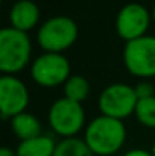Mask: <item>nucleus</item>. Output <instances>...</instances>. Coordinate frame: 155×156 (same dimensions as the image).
<instances>
[{"label":"nucleus","mask_w":155,"mask_h":156,"mask_svg":"<svg viewBox=\"0 0 155 156\" xmlns=\"http://www.w3.org/2000/svg\"><path fill=\"white\" fill-rule=\"evenodd\" d=\"M126 140V129L122 120L106 115L94 118L85 129V143L98 156L117 153Z\"/></svg>","instance_id":"obj_1"},{"label":"nucleus","mask_w":155,"mask_h":156,"mask_svg":"<svg viewBox=\"0 0 155 156\" xmlns=\"http://www.w3.org/2000/svg\"><path fill=\"white\" fill-rule=\"evenodd\" d=\"M31 40L28 32L5 27L0 32V70L6 74L21 71L31 59Z\"/></svg>","instance_id":"obj_2"},{"label":"nucleus","mask_w":155,"mask_h":156,"mask_svg":"<svg viewBox=\"0 0 155 156\" xmlns=\"http://www.w3.org/2000/svg\"><path fill=\"white\" fill-rule=\"evenodd\" d=\"M78 38V24L73 18L56 15L49 18L38 30L37 40L46 53H61L75 44Z\"/></svg>","instance_id":"obj_3"},{"label":"nucleus","mask_w":155,"mask_h":156,"mask_svg":"<svg viewBox=\"0 0 155 156\" xmlns=\"http://www.w3.org/2000/svg\"><path fill=\"white\" fill-rule=\"evenodd\" d=\"M50 127L64 138H73L81 132L85 123V112L82 103L73 102L67 97L58 99L49 109Z\"/></svg>","instance_id":"obj_4"},{"label":"nucleus","mask_w":155,"mask_h":156,"mask_svg":"<svg viewBox=\"0 0 155 156\" xmlns=\"http://www.w3.org/2000/svg\"><path fill=\"white\" fill-rule=\"evenodd\" d=\"M123 62L128 71L137 77L155 76V37L145 35L128 41L123 49Z\"/></svg>","instance_id":"obj_5"},{"label":"nucleus","mask_w":155,"mask_h":156,"mask_svg":"<svg viewBox=\"0 0 155 156\" xmlns=\"http://www.w3.org/2000/svg\"><path fill=\"white\" fill-rule=\"evenodd\" d=\"M137 94L131 85L126 83H113L106 87L99 97V109L102 115L123 120L135 112Z\"/></svg>","instance_id":"obj_6"},{"label":"nucleus","mask_w":155,"mask_h":156,"mask_svg":"<svg viewBox=\"0 0 155 156\" xmlns=\"http://www.w3.org/2000/svg\"><path fill=\"white\" fill-rule=\"evenodd\" d=\"M31 76L41 87H58L70 77V62L61 53H43L32 62Z\"/></svg>","instance_id":"obj_7"},{"label":"nucleus","mask_w":155,"mask_h":156,"mask_svg":"<svg viewBox=\"0 0 155 156\" xmlns=\"http://www.w3.org/2000/svg\"><path fill=\"white\" fill-rule=\"evenodd\" d=\"M151 24L149 11L140 3H128L125 5L116 18V30L117 35L128 41L142 38L146 35V30Z\"/></svg>","instance_id":"obj_8"},{"label":"nucleus","mask_w":155,"mask_h":156,"mask_svg":"<svg viewBox=\"0 0 155 156\" xmlns=\"http://www.w3.org/2000/svg\"><path fill=\"white\" fill-rule=\"evenodd\" d=\"M29 105V91L26 85L15 76H3L0 79V109L2 118H14L26 111Z\"/></svg>","instance_id":"obj_9"},{"label":"nucleus","mask_w":155,"mask_h":156,"mask_svg":"<svg viewBox=\"0 0 155 156\" xmlns=\"http://www.w3.org/2000/svg\"><path fill=\"white\" fill-rule=\"evenodd\" d=\"M9 20L14 29L21 32H28L34 29L40 20V9L37 3L32 0H20L15 2L9 12Z\"/></svg>","instance_id":"obj_10"},{"label":"nucleus","mask_w":155,"mask_h":156,"mask_svg":"<svg viewBox=\"0 0 155 156\" xmlns=\"http://www.w3.org/2000/svg\"><path fill=\"white\" fill-rule=\"evenodd\" d=\"M11 127L20 141L32 140L41 135L40 120L29 112H21L14 118H11Z\"/></svg>","instance_id":"obj_11"},{"label":"nucleus","mask_w":155,"mask_h":156,"mask_svg":"<svg viewBox=\"0 0 155 156\" xmlns=\"http://www.w3.org/2000/svg\"><path fill=\"white\" fill-rule=\"evenodd\" d=\"M56 149L55 141L50 136L40 135L32 140L20 141L17 147V156H53Z\"/></svg>","instance_id":"obj_12"},{"label":"nucleus","mask_w":155,"mask_h":156,"mask_svg":"<svg viewBox=\"0 0 155 156\" xmlns=\"http://www.w3.org/2000/svg\"><path fill=\"white\" fill-rule=\"evenodd\" d=\"M53 156H94L91 149L87 146L85 140L79 138H64L56 144Z\"/></svg>","instance_id":"obj_13"},{"label":"nucleus","mask_w":155,"mask_h":156,"mask_svg":"<svg viewBox=\"0 0 155 156\" xmlns=\"http://www.w3.org/2000/svg\"><path fill=\"white\" fill-rule=\"evenodd\" d=\"M88 93H90V85H88L87 79L79 74L70 76L64 85L65 97L73 102H78V103H82L88 97Z\"/></svg>","instance_id":"obj_14"},{"label":"nucleus","mask_w":155,"mask_h":156,"mask_svg":"<svg viewBox=\"0 0 155 156\" xmlns=\"http://www.w3.org/2000/svg\"><path fill=\"white\" fill-rule=\"evenodd\" d=\"M135 117L137 120L146 126V127H155V96L149 99H142L137 102L135 106Z\"/></svg>","instance_id":"obj_15"},{"label":"nucleus","mask_w":155,"mask_h":156,"mask_svg":"<svg viewBox=\"0 0 155 156\" xmlns=\"http://www.w3.org/2000/svg\"><path fill=\"white\" fill-rule=\"evenodd\" d=\"M134 90H135V94H137V99H138V100L154 97V87H152V83H149V82H140Z\"/></svg>","instance_id":"obj_16"},{"label":"nucleus","mask_w":155,"mask_h":156,"mask_svg":"<svg viewBox=\"0 0 155 156\" xmlns=\"http://www.w3.org/2000/svg\"><path fill=\"white\" fill-rule=\"evenodd\" d=\"M123 156H154V155H152V152H148L145 149H134V150L126 152Z\"/></svg>","instance_id":"obj_17"},{"label":"nucleus","mask_w":155,"mask_h":156,"mask_svg":"<svg viewBox=\"0 0 155 156\" xmlns=\"http://www.w3.org/2000/svg\"><path fill=\"white\" fill-rule=\"evenodd\" d=\"M0 156H17V152L11 150L9 147H3V149L0 150Z\"/></svg>","instance_id":"obj_18"},{"label":"nucleus","mask_w":155,"mask_h":156,"mask_svg":"<svg viewBox=\"0 0 155 156\" xmlns=\"http://www.w3.org/2000/svg\"><path fill=\"white\" fill-rule=\"evenodd\" d=\"M152 155L155 156V143H154V146H152Z\"/></svg>","instance_id":"obj_19"},{"label":"nucleus","mask_w":155,"mask_h":156,"mask_svg":"<svg viewBox=\"0 0 155 156\" xmlns=\"http://www.w3.org/2000/svg\"><path fill=\"white\" fill-rule=\"evenodd\" d=\"M152 17H154V20H155V5H154V11H152Z\"/></svg>","instance_id":"obj_20"},{"label":"nucleus","mask_w":155,"mask_h":156,"mask_svg":"<svg viewBox=\"0 0 155 156\" xmlns=\"http://www.w3.org/2000/svg\"><path fill=\"white\" fill-rule=\"evenodd\" d=\"M15 2H20V0H15Z\"/></svg>","instance_id":"obj_21"}]
</instances>
